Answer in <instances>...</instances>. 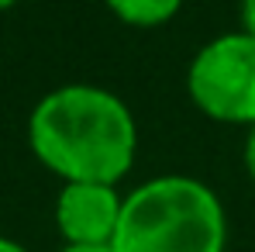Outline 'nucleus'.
<instances>
[{"label": "nucleus", "mask_w": 255, "mask_h": 252, "mask_svg": "<svg viewBox=\"0 0 255 252\" xmlns=\"http://www.w3.org/2000/svg\"><path fill=\"white\" fill-rule=\"evenodd\" d=\"M28 145L62 183L118 187L138 159V121L107 86L62 83L35 104Z\"/></svg>", "instance_id": "nucleus-1"}, {"label": "nucleus", "mask_w": 255, "mask_h": 252, "mask_svg": "<svg viewBox=\"0 0 255 252\" xmlns=\"http://www.w3.org/2000/svg\"><path fill=\"white\" fill-rule=\"evenodd\" d=\"M118 252H224L228 211L197 176L166 173L125 194Z\"/></svg>", "instance_id": "nucleus-2"}, {"label": "nucleus", "mask_w": 255, "mask_h": 252, "mask_svg": "<svg viewBox=\"0 0 255 252\" xmlns=\"http://www.w3.org/2000/svg\"><path fill=\"white\" fill-rule=\"evenodd\" d=\"M193 107L221 125H255V38L249 31H224L197 48L186 69Z\"/></svg>", "instance_id": "nucleus-3"}, {"label": "nucleus", "mask_w": 255, "mask_h": 252, "mask_svg": "<svg viewBox=\"0 0 255 252\" xmlns=\"http://www.w3.org/2000/svg\"><path fill=\"white\" fill-rule=\"evenodd\" d=\"M125 194L114 183H62L55 197V228L66 246H114Z\"/></svg>", "instance_id": "nucleus-4"}, {"label": "nucleus", "mask_w": 255, "mask_h": 252, "mask_svg": "<svg viewBox=\"0 0 255 252\" xmlns=\"http://www.w3.org/2000/svg\"><path fill=\"white\" fill-rule=\"evenodd\" d=\"M104 7L128 28H162L179 14L183 0H104Z\"/></svg>", "instance_id": "nucleus-5"}, {"label": "nucleus", "mask_w": 255, "mask_h": 252, "mask_svg": "<svg viewBox=\"0 0 255 252\" xmlns=\"http://www.w3.org/2000/svg\"><path fill=\"white\" fill-rule=\"evenodd\" d=\"M238 17H242V31H249L255 38V0H242L238 3Z\"/></svg>", "instance_id": "nucleus-6"}, {"label": "nucleus", "mask_w": 255, "mask_h": 252, "mask_svg": "<svg viewBox=\"0 0 255 252\" xmlns=\"http://www.w3.org/2000/svg\"><path fill=\"white\" fill-rule=\"evenodd\" d=\"M245 169H249V176H252V183H255V125L249 128V135H245Z\"/></svg>", "instance_id": "nucleus-7"}, {"label": "nucleus", "mask_w": 255, "mask_h": 252, "mask_svg": "<svg viewBox=\"0 0 255 252\" xmlns=\"http://www.w3.org/2000/svg\"><path fill=\"white\" fill-rule=\"evenodd\" d=\"M59 252H118L114 246H62Z\"/></svg>", "instance_id": "nucleus-8"}, {"label": "nucleus", "mask_w": 255, "mask_h": 252, "mask_svg": "<svg viewBox=\"0 0 255 252\" xmlns=\"http://www.w3.org/2000/svg\"><path fill=\"white\" fill-rule=\"evenodd\" d=\"M0 252H28V249H24L21 242H14V239H3V235H0Z\"/></svg>", "instance_id": "nucleus-9"}, {"label": "nucleus", "mask_w": 255, "mask_h": 252, "mask_svg": "<svg viewBox=\"0 0 255 252\" xmlns=\"http://www.w3.org/2000/svg\"><path fill=\"white\" fill-rule=\"evenodd\" d=\"M14 3H21V0H0V10H10Z\"/></svg>", "instance_id": "nucleus-10"}]
</instances>
